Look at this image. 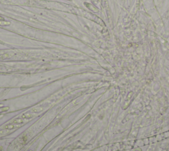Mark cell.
Listing matches in <instances>:
<instances>
[{
    "label": "cell",
    "instance_id": "1",
    "mask_svg": "<svg viewBox=\"0 0 169 151\" xmlns=\"http://www.w3.org/2000/svg\"><path fill=\"white\" fill-rule=\"evenodd\" d=\"M10 24L9 22H7V21H0V25H8Z\"/></svg>",
    "mask_w": 169,
    "mask_h": 151
},
{
    "label": "cell",
    "instance_id": "2",
    "mask_svg": "<svg viewBox=\"0 0 169 151\" xmlns=\"http://www.w3.org/2000/svg\"><path fill=\"white\" fill-rule=\"evenodd\" d=\"M0 20H3V18L1 17H0Z\"/></svg>",
    "mask_w": 169,
    "mask_h": 151
}]
</instances>
